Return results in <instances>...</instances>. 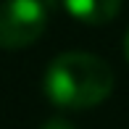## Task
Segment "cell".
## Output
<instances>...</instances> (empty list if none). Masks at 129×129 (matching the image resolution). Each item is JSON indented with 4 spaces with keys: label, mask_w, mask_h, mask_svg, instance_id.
I'll return each instance as SVG.
<instances>
[{
    "label": "cell",
    "mask_w": 129,
    "mask_h": 129,
    "mask_svg": "<svg viewBox=\"0 0 129 129\" xmlns=\"http://www.w3.org/2000/svg\"><path fill=\"white\" fill-rule=\"evenodd\" d=\"M113 90V69L92 53H61L45 71V95L63 111H87Z\"/></svg>",
    "instance_id": "6da1fadb"
},
{
    "label": "cell",
    "mask_w": 129,
    "mask_h": 129,
    "mask_svg": "<svg viewBox=\"0 0 129 129\" xmlns=\"http://www.w3.org/2000/svg\"><path fill=\"white\" fill-rule=\"evenodd\" d=\"M48 26L45 0H3L0 3V48L21 50L42 37Z\"/></svg>",
    "instance_id": "7a4b0ae2"
},
{
    "label": "cell",
    "mask_w": 129,
    "mask_h": 129,
    "mask_svg": "<svg viewBox=\"0 0 129 129\" xmlns=\"http://www.w3.org/2000/svg\"><path fill=\"white\" fill-rule=\"evenodd\" d=\"M63 8L87 26H103L116 19L121 0H61Z\"/></svg>",
    "instance_id": "3957f363"
},
{
    "label": "cell",
    "mask_w": 129,
    "mask_h": 129,
    "mask_svg": "<svg viewBox=\"0 0 129 129\" xmlns=\"http://www.w3.org/2000/svg\"><path fill=\"white\" fill-rule=\"evenodd\" d=\"M42 129H77V126L71 121H66V119H50V121H45Z\"/></svg>",
    "instance_id": "277c9868"
},
{
    "label": "cell",
    "mask_w": 129,
    "mask_h": 129,
    "mask_svg": "<svg viewBox=\"0 0 129 129\" xmlns=\"http://www.w3.org/2000/svg\"><path fill=\"white\" fill-rule=\"evenodd\" d=\"M124 53H126V61H129V32H126V40H124Z\"/></svg>",
    "instance_id": "5b68a950"
}]
</instances>
